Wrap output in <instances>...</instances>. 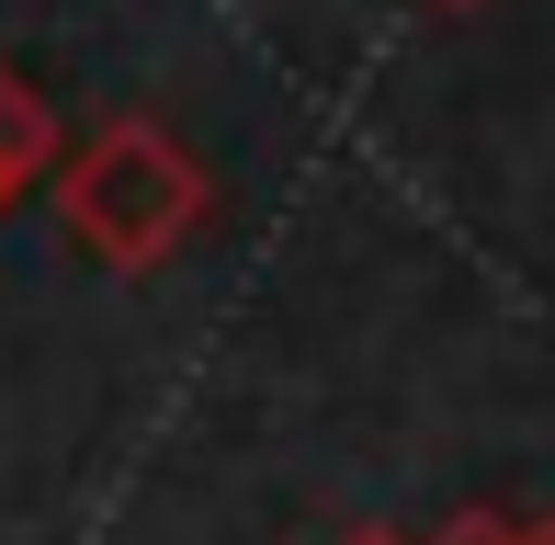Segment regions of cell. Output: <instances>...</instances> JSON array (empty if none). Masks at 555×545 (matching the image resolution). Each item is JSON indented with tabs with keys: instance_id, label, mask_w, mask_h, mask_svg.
I'll use <instances>...</instances> for the list:
<instances>
[{
	"instance_id": "cell-1",
	"label": "cell",
	"mask_w": 555,
	"mask_h": 545,
	"mask_svg": "<svg viewBox=\"0 0 555 545\" xmlns=\"http://www.w3.org/2000/svg\"><path fill=\"white\" fill-rule=\"evenodd\" d=\"M46 193H57L68 251L103 262V272H159L205 228V160L170 126H147V114H114V126H91L80 148H57Z\"/></svg>"
},
{
	"instance_id": "cell-4",
	"label": "cell",
	"mask_w": 555,
	"mask_h": 545,
	"mask_svg": "<svg viewBox=\"0 0 555 545\" xmlns=\"http://www.w3.org/2000/svg\"><path fill=\"white\" fill-rule=\"evenodd\" d=\"M340 545H420V534H397V523H351Z\"/></svg>"
},
{
	"instance_id": "cell-3",
	"label": "cell",
	"mask_w": 555,
	"mask_h": 545,
	"mask_svg": "<svg viewBox=\"0 0 555 545\" xmlns=\"http://www.w3.org/2000/svg\"><path fill=\"white\" fill-rule=\"evenodd\" d=\"M431 545H555V534L533 523V511H453Z\"/></svg>"
},
{
	"instance_id": "cell-5",
	"label": "cell",
	"mask_w": 555,
	"mask_h": 545,
	"mask_svg": "<svg viewBox=\"0 0 555 545\" xmlns=\"http://www.w3.org/2000/svg\"><path fill=\"white\" fill-rule=\"evenodd\" d=\"M431 12H488V0H431Z\"/></svg>"
},
{
	"instance_id": "cell-2",
	"label": "cell",
	"mask_w": 555,
	"mask_h": 545,
	"mask_svg": "<svg viewBox=\"0 0 555 545\" xmlns=\"http://www.w3.org/2000/svg\"><path fill=\"white\" fill-rule=\"evenodd\" d=\"M46 170H57V114H46V91L0 58V216H12L23 193H46Z\"/></svg>"
}]
</instances>
